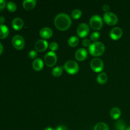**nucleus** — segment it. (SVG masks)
Returning a JSON list of instances; mask_svg holds the SVG:
<instances>
[{"label":"nucleus","mask_w":130,"mask_h":130,"mask_svg":"<svg viewBox=\"0 0 130 130\" xmlns=\"http://www.w3.org/2000/svg\"><path fill=\"white\" fill-rule=\"evenodd\" d=\"M79 42V38L76 36H72L70 37L68 39V44L70 46L72 47H76L78 45Z\"/></svg>","instance_id":"aec40b11"},{"label":"nucleus","mask_w":130,"mask_h":130,"mask_svg":"<svg viewBox=\"0 0 130 130\" xmlns=\"http://www.w3.org/2000/svg\"><path fill=\"white\" fill-rule=\"evenodd\" d=\"M100 37V33L98 31H94L90 35V38L91 40L94 42H96V41L99 40V39Z\"/></svg>","instance_id":"a878e982"},{"label":"nucleus","mask_w":130,"mask_h":130,"mask_svg":"<svg viewBox=\"0 0 130 130\" xmlns=\"http://www.w3.org/2000/svg\"><path fill=\"white\" fill-rule=\"evenodd\" d=\"M109 8H109V6L108 5H104L102 7L103 10H104V11H105V12H108V11L109 10Z\"/></svg>","instance_id":"2f4dec72"},{"label":"nucleus","mask_w":130,"mask_h":130,"mask_svg":"<svg viewBox=\"0 0 130 130\" xmlns=\"http://www.w3.org/2000/svg\"><path fill=\"white\" fill-rule=\"evenodd\" d=\"M48 42L45 39H39L36 42L34 48L38 52H43L48 48Z\"/></svg>","instance_id":"9d476101"},{"label":"nucleus","mask_w":130,"mask_h":130,"mask_svg":"<svg viewBox=\"0 0 130 130\" xmlns=\"http://www.w3.org/2000/svg\"><path fill=\"white\" fill-rule=\"evenodd\" d=\"M54 24L58 30L63 31L70 27L72 24V20L68 14L60 13H58L55 18Z\"/></svg>","instance_id":"f257e3e1"},{"label":"nucleus","mask_w":130,"mask_h":130,"mask_svg":"<svg viewBox=\"0 0 130 130\" xmlns=\"http://www.w3.org/2000/svg\"><path fill=\"white\" fill-rule=\"evenodd\" d=\"M63 68L66 70V72H68L69 74H75L79 70L78 63L76 61L72 60H67L65 63Z\"/></svg>","instance_id":"7ed1b4c3"},{"label":"nucleus","mask_w":130,"mask_h":130,"mask_svg":"<svg viewBox=\"0 0 130 130\" xmlns=\"http://www.w3.org/2000/svg\"><path fill=\"white\" fill-rule=\"evenodd\" d=\"M126 125L125 122L122 119H119L116 121L115 124V128L117 130H126Z\"/></svg>","instance_id":"4be33fe9"},{"label":"nucleus","mask_w":130,"mask_h":130,"mask_svg":"<svg viewBox=\"0 0 130 130\" xmlns=\"http://www.w3.org/2000/svg\"><path fill=\"white\" fill-rule=\"evenodd\" d=\"M126 130H130V126H129L127 127L126 129Z\"/></svg>","instance_id":"c9c22d12"},{"label":"nucleus","mask_w":130,"mask_h":130,"mask_svg":"<svg viewBox=\"0 0 130 130\" xmlns=\"http://www.w3.org/2000/svg\"><path fill=\"white\" fill-rule=\"evenodd\" d=\"M105 46L100 41L93 42L89 46L88 50L90 54L94 57H99L104 53L105 51Z\"/></svg>","instance_id":"f03ea898"},{"label":"nucleus","mask_w":130,"mask_h":130,"mask_svg":"<svg viewBox=\"0 0 130 130\" xmlns=\"http://www.w3.org/2000/svg\"><path fill=\"white\" fill-rule=\"evenodd\" d=\"M93 130H109V128L106 123L100 122L95 126Z\"/></svg>","instance_id":"5701e85b"},{"label":"nucleus","mask_w":130,"mask_h":130,"mask_svg":"<svg viewBox=\"0 0 130 130\" xmlns=\"http://www.w3.org/2000/svg\"><path fill=\"white\" fill-rule=\"evenodd\" d=\"M88 51L85 48H81L77 50L75 53V57L79 61H83L87 58Z\"/></svg>","instance_id":"f8f14e48"},{"label":"nucleus","mask_w":130,"mask_h":130,"mask_svg":"<svg viewBox=\"0 0 130 130\" xmlns=\"http://www.w3.org/2000/svg\"><path fill=\"white\" fill-rule=\"evenodd\" d=\"M12 44L17 50H22L25 46V40L22 36L17 34L13 38Z\"/></svg>","instance_id":"1a4fd4ad"},{"label":"nucleus","mask_w":130,"mask_h":130,"mask_svg":"<svg viewBox=\"0 0 130 130\" xmlns=\"http://www.w3.org/2000/svg\"><path fill=\"white\" fill-rule=\"evenodd\" d=\"M24 20L20 17L15 18L11 22V25H12L13 28L16 30H20L24 26Z\"/></svg>","instance_id":"4468645a"},{"label":"nucleus","mask_w":130,"mask_h":130,"mask_svg":"<svg viewBox=\"0 0 130 130\" xmlns=\"http://www.w3.org/2000/svg\"><path fill=\"white\" fill-rule=\"evenodd\" d=\"M90 33V27L86 23H81L77 26V34L80 38H85Z\"/></svg>","instance_id":"6e6552de"},{"label":"nucleus","mask_w":130,"mask_h":130,"mask_svg":"<svg viewBox=\"0 0 130 130\" xmlns=\"http://www.w3.org/2000/svg\"><path fill=\"white\" fill-rule=\"evenodd\" d=\"M6 5V2L5 0H0V10H2Z\"/></svg>","instance_id":"c756f323"},{"label":"nucleus","mask_w":130,"mask_h":130,"mask_svg":"<svg viewBox=\"0 0 130 130\" xmlns=\"http://www.w3.org/2000/svg\"><path fill=\"white\" fill-rule=\"evenodd\" d=\"M9 34V30L7 26L4 24H0V38H6Z\"/></svg>","instance_id":"6ab92c4d"},{"label":"nucleus","mask_w":130,"mask_h":130,"mask_svg":"<svg viewBox=\"0 0 130 130\" xmlns=\"http://www.w3.org/2000/svg\"><path fill=\"white\" fill-rule=\"evenodd\" d=\"M37 56H38V53H37L36 51L34 50H30V52H29V57H30V58L34 59V58H35Z\"/></svg>","instance_id":"cd10ccee"},{"label":"nucleus","mask_w":130,"mask_h":130,"mask_svg":"<svg viewBox=\"0 0 130 130\" xmlns=\"http://www.w3.org/2000/svg\"><path fill=\"white\" fill-rule=\"evenodd\" d=\"M49 48L50 49L51 52H55L57 51L58 48V44L56 42H52L50 44H49Z\"/></svg>","instance_id":"bb28decb"},{"label":"nucleus","mask_w":130,"mask_h":130,"mask_svg":"<svg viewBox=\"0 0 130 130\" xmlns=\"http://www.w3.org/2000/svg\"><path fill=\"white\" fill-rule=\"evenodd\" d=\"M44 130H55V129H54V128H53L52 127L48 126V127H46V128H44Z\"/></svg>","instance_id":"f704fd0d"},{"label":"nucleus","mask_w":130,"mask_h":130,"mask_svg":"<svg viewBox=\"0 0 130 130\" xmlns=\"http://www.w3.org/2000/svg\"><path fill=\"white\" fill-rule=\"evenodd\" d=\"M63 71V67L62 66H58L54 67L52 70V74L55 77H60Z\"/></svg>","instance_id":"412c9836"},{"label":"nucleus","mask_w":130,"mask_h":130,"mask_svg":"<svg viewBox=\"0 0 130 130\" xmlns=\"http://www.w3.org/2000/svg\"><path fill=\"white\" fill-rule=\"evenodd\" d=\"M108 80L107 74L105 72H100L96 77V81L100 85H104L106 83Z\"/></svg>","instance_id":"a211bd4d"},{"label":"nucleus","mask_w":130,"mask_h":130,"mask_svg":"<svg viewBox=\"0 0 130 130\" xmlns=\"http://www.w3.org/2000/svg\"><path fill=\"white\" fill-rule=\"evenodd\" d=\"M7 8L11 12H13V11H16L17 10V5L15 3L12 2V1H9L7 3Z\"/></svg>","instance_id":"393cba45"},{"label":"nucleus","mask_w":130,"mask_h":130,"mask_svg":"<svg viewBox=\"0 0 130 130\" xmlns=\"http://www.w3.org/2000/svg\"><path fill=\"white\" fill-rule=\"evenodd\" d=\"M39 35L44 39H49L53 35V30L50 27H44L39 30Z\"/></svg>","instance_id":"ddd939ff"},{"label":"nucleus","mask_w":130,"mask_h":130,"mask_svg":"<svg viewBox=\"0 0 130 130\" xmlns=\"http://www.w3.org/2000/svg\"><path fill=\"white\" fill-rule=\"evenodd\" d=\"M123 34V29L119 27H116L111 29L110 31V37L112 39L117 40L120 39Z\"/></svg>","instance_id":"9b49d317"},{"label":"nucleus","mask_w":130,"mask_h":130,"mask_svg":"<svg viewBox=\"0 0 130 130\" xmlns=\"http://www.w3.org/2000/svg\"><path fill=\"white\" fill-rule=\"evenodd\" d=\"M90 67L94 72H100L104 69V63L100 58H95L90 62Z\"/></svg>","instance_id":"0eeeda50"},{"label":"nucleus","mask_w":130,"mask_h":130,"mask_svg":"<svg viewBox=\"0 0 130 130\" xmlns=\"http://www.w3.org/2000/svg\"><path fill=\"white\" fill-rule=\"evenodd\" d=\"M23 7L26 10H31L36 5V0H24L22 2Z\"/></svg>","instance_id":"dca6fc26"},{"label":"nucleus","mask_w":130,"mask_h":130,"mask_svg":"<svg viewBox=\"0 0 130 130\" xmlns=\"http://www.w3.org/2000/svg\"><path fill=\"white\" fill-rule=\"evenodd\" d=\"M82 16V11L79 9H74L71 12V17L74 19H78Z\"/></svg>","instance_id":"b1692460"},{"label":"nucleus","mask_w":130,"mask_h":130,"mask_svg":"<svg viewBox=\"0 0 130 130\" xmlns=\"http://www.w3.org/2000/svg\"><path fill=\"white\" fill-rule=\"evenodd\" d=\"M3 51V46L2 43H0V55L2 53Z\"/></svg>","instance_id":"72a5a7b5"},{"label":"nucleus","mask_w":130,"mask_h":130,"mask_svg":"<svg viewBox=\"0 0 130 130\" xmlns=\"http://www.w3.org/2000/svg\"><path fill=\"white\" fill-rule=\"evenodd\" d=\"M104 21L109 25H114L118 23V17L115 13L110 11L105 12L103 16Z\"/></svg>","instance_id":"423d86ee"},{"label":"nucleus","mask_w":130,"mask_h":130,"mask_svg":"<svg viewBox=\"0 0 130 130\" xmlns=\"http://www.w3.org/2000/svg\"><path fill=\"white\" fill-rule=\"evenodd\" d=\"M82 44L85 47H88L89 48V46L91 45V41H90V39H87V38H85V39H84L83 40Z\"/></svg>","instance_id":"c85d7f7f"},{"label":"nucleus","mask_w":130,"mask_h":130,"mask_svg":"<svg viewBox=\"0 0 130 130\" xmlns=\"http://www.w3.org/2000/svg\"><path fill=\"white\" fill-rule=\"evenodd\" d=\"M121 115V110L117 107H114L110 110V116L113 119H118Z\"/></svg>","instance_id":"f3484780"},{"label":"nucleus","mask_w":130,"mask_h":130,"mask_svg":"<svg viewBox=\"0 0 130 130\" xmlns=\"http://www.w3.org/2000/svg\"><path fill=\"white\" fill-rule=\"evenodd\" d=\"M44 67V62L40 58H36L32 62V67L35 71H40Z\"/></svg>","instance_id":"2eb2a0df"},{"label":"nucleus","mask_w":130,"mask_h":130,"mask_svg":"<svg viewBox=\"0 0 130 130\" xmlns=\"http://www.w3.org/2000/svg\"><path fill=\"white\" fill-rule=\"evenodd\" d=\"M55 130H68L67 127L64 125H60L57 127Z\"/></svg>","instance_id":"7c9ffc66"},{"label":"nucleus","mask_w":130,"mask_h":130,"mask_svg":"<svg viewBox=\"0 0 130 130\" xmlns=\"http://www.w3.org/2000/svg\"><path fill=\"white\" fill-rule=\"evenodd\" d=\"M57 61V56L55 52H48L44 55V62L45 65L49 67H53Z\"/></svg>","instance_id":"39448f33"},{"label":"nucleus","mask_w":130,"mask_h":130,"mask_svg":"<svg viewBox=\"0 0 130 130\" xmlns=\"http://www.w3.org/2000/svg\"><path fill=\"white\" fill-rule=\"evenodd\" d=\"M90 26L93 30H100L103 26V20L101 17L99 15H93L90 19Z\"/></svg>","instance_id":"20e7f679"},{"label":"nucleus","mask_w":130,"mask_h":130,"mask_svg":"<svg viewBox=\"0 0 130 130\" xmlns=\"http://www.w3.org/2000/svg\"><path fill=\"white\" fill-rule=\"evenodd\" d=\"M5 22V19L4 17L0 16V24H3V23Z\"/></svg>","instance_id":"473e14b6"}]
</instances>
